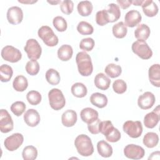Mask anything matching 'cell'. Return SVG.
<instances>
[{"label":"cell","mask_w":160,"mask_h":160,"mask_svg":"<svg viewBox=\"0 0 160 160\" xmlns=\"http://www.w3.org/2000/svg\"><path fill=\"white\" fill-rule=\"evenodd\" d=\"M78 72L82 76H90L93 71L92 63L90 56L86 52H79L76 57Z\"/></svg>","instance_id":"cell-1"},{"label":"cell","mask_w":160,"mask_h":160,"mask_svg":"<svg viewBox=\"0 0 160 160\" xmlns=\"http://www.w3.org/2000/svg\"><path fill=\"white\" fill-rule=\"evenodd\" d=\"M78 152L82 156H89L94 152V147L91 138L86 134L78 136L74 140Z\"/></svg>","instance_id":"cell-2"},{"label":"cell","mask_w":160,"mask_h":160,"mask_svg":"<svg viewBox=\"0 0 160 160\" xmlns=\"http://www.w3.org/2000/svg\"><path fill=\"white\" fill-rule=\"evenodd\" d=\"M48 99L51 108L55 111L60 110L65 106V98L62 91L59 89H51L48 92Z\"/></svg>","instance_id":"cell-3"},{"label":"cell","mask_w":160,"mask_h":160,"mask_svg":"<svg viewBox=\"0 0 160 160\" xmlns=\"http://www.w3.org/2000/svg\"><path fill=\"white\" fill-rule=\"evenodd\" d=\"M38 34L39 38L48 46L54 47L58 44V38L48 26H41L38 31Z\"/></svg>","instance_id":"cell-4"},{"label":"cell","mask_w":160,"mask_h":160,"mask_svg":"<svg viewBox=\"0 0 160 160\" xmlns=\"http://www.w3.org/2000/svg\"><path fill=\"white\" fill-rule=\"evenodd\" d=\"M132 52L142 59H149L152 56V51L148 44L144 41L137 40L132 44Z\"/></svg>","instance_id":"cell-5"},{"label":"cell","mask_w":160,"mask_h":160,"mask_svg":"<svg viewBox=\"0 0 160 160\" xmlns=\"http://www.w3.org/2000/svg\"><path fill=\"white\" fill-rule=\"evenodd\" d=\"M28 58L31 60L39 59L42 52V48L39 42L34 39H29L27 41L24 48Z\"/></svg>","instance_id":"cell-6"},{"label":"cell","mask_w":160,"mask_h":160,"mask_svg":"<svg viewBox=\"0 0 160 160\" xmlns=\"http://www.w3.org/2000/svg\"><path fill=\"white\" fill-rule=\"evenodd\" d=\"M123 131L131 138H138L142 132V126L139 121H127L123 124Z\"/></svg>","instance_id":"cell-7"},{"label":"cell","mask_w":160,"mask_h":160,"mask_svg":"<svg viewBox=\"0 0 160 160\" xmlns=\"http://www.w3.org/2000/svg\"><path fill=\"white\" fill-rule=\"evenodd\" d=\"M2 58L8 62L14 63L21 60L22 54L21 51L12 46H6L1 50Z\"/></svg>","instance_id":"cell-8"},{"label":"cell","mask_w":160,"mask_h":160,"mask_svg":"<svg viewBox=\"0 0 160 160\" xmlns=\"http://www.w3.org/2000/svg\"><path fill=\"white\" fill-rule=\"evenodd\" d=\"M24 136L22 134L17 132L6 138L4 141V147L9 151L17 150L23 143Z\"/></svg>","instance_id":"cell-9"},{"label":"cell","mask_w":160,"mask_h":160,"mask_svg":"<svg viewBox=\"0 0 160 160\" xmlns=\"http://www.w3.org/2000/svg\"><path fill=\"white\" fill-rule=\"evenodd\" d=\"M124 154L129 159H140L144 157L145 151L140 146L130 144L124 148Z\"/></svg>","instance_id":"cell-10"},{"label":"cell","mask_w":160,"mask_h":160,"mask_svg":"<svg viewBox=\"0 0 160 160\" xmlns=\"http://www.w3.org/2000/svg\"><path fill=\"white\" fill-rule=\"evenodd\" d=\"M14 128V122L11 115L7 110L0 111V130L2 133H8L11 131Z\"/></svg>","instance_id":"cell-11"},{"label":"cell","mask_w":160,"mask_h":160,"mask_svg":"<svg viewBox=\"0 0 160 160\" xmlns=\"http://www.w3.org/2000/svg\"><path fill=\"white\" fill-rule=\"evenodd\" d=\"M6 16L10 24L16 25L22 22L23 19V12L19 7L12 6L8 9Z\"/></svg>","instance_id":"cell-12"},{"label":"cell","mask_w":160,"mask_h":160,"mask_svg":"<svg viewBox=\"0 0 160 160\" xmlns=\"http://www.w3.org/2000/svg\"><path fill=\"white\" fill-rule=\"evenodd\" d=\"M156 101L155 96L149 91H146L140 95L138 99V105L142 109H149L151 108Z\"/></svg>","instance_id":"cell-13"},{"label":"cell","mask_w":160,"mask_h":160,"mask_svg":"<svg viewBox=\"0 0 160 160\" xmlns=\"http://www.w3.org/2000/svg\"><path fill=\"white\" fill-rule=\"evenodd\" d=\"M159 106H158L152 112L146 114L144 118V126L149 129L154 128L160 119Z\"/></svg>","instance_id":"cell-14"},{"label":"cell","mask_w":160,"mask_h":160,"mask_svg":"<svg viewBox=\"0 0 160 160\" xmlns=\"http://www.w3.org/2000/svg\"><path fill=\"white\" fill-rule=\"evenodd\" d=\"M142 16L137 10H131L128 11L124 16V22L126 26L133 28L138 25L141 21Z\"/></svg>","instance_id":"cell-15"},{"label":"cell","mask_w":160,"mask_h":160,"mask_svg":"<svg viewBox=\"0 0 160 160\" xmlns=\"http://www.w3.org/2000/svg\"><path fill=\"white\" fill-rule=\"evenodd\" d=\"M104 11L108 23L117 21L121 16V11L119 6L114 3L109 4L107 8L104 9Z\"/></svg>","instance_id":"cell-16"},{"label":"cell","mask_w":160,"mask_h":160,"mask_svg":"<svg viewBox=\"0 0 160 160\" xmlns=\"http://www.w3.org/2000/svg\"><path fill=\"white\" fill-rule=\"evenodd\" d=\"M40 120V115L34 109H29L27 110L24 115V121L25 123L30 127L36 126L39 123Z\"/></svg>","instance_id":"cell-17"},{"label":"cell","mask_w":160,"mask_h":160,"mask_svg":"<svg viewBox=\"0 0 160 160\" xmlns=\"http://www.w3.org/2000/svg\"><path fill=\"white\" fill-rule=\"evenodd\" d=\"M148 76L150 82L157 88L160 87V66L159 64L152 65L148 71Z\"/></svg>","instance_id":"cell-18"},{"label":"cell","mask_w":160,"mask_h":160,"mask_svg":"<svg viewBox=\"0 0 160 160\" xmlns=\"http://www.w3.org/2000/svg\"><path fill=\"white\" fill-rule=\"evenodd\" d=\"M81 120L88 124H90L98 118L99 114L97 111L91 108H86L81 110L80 112Z\"/></svg>","instance_id":"cell-19"},{"label":"cell","mask_w":160,"mask_h":160,"mask_svg":"<svg viewBox=\"0 0 160 160\" xmlns=\"http://www.w3.org/2000/svg\"><path fill=\"white\" fill-rule=\"evenodd\" d=\"M78 119L77 113L72 109H68L64 111L61 116L62 124L66 127L73 126Z\"/></svg>","instance_id":"cell-20"},{"label":"cell","mask_w":160,"mask_h":160,"mask_svg":"<svg viewBox=\"0 0 160 160\" xmlns=\"http://www.w3.org/2000/svg\"><path fill=\"white\" fill-rule=\"evenodd\" d=\"M141 6L143 12L148 17H154L158 12V7L152 0H144Z\"/></svg>","instance_id":"cell-21"},{"label":"cell","mask_w":160,"mask_h":160,"mask_svg":"<svg viewBox=\"0 0 160 160\" xmlns=\"http://www.w3.org/2000/svg\"><path fill=\"white\" fill-rule=\"evenodd\" d=\"M94 82L97 88L105 91L109 88L111 80L104 73L100 72L96 75Z\"/></svg>","instance_id":"cell-22"},{"label":"cell","mask_w":160,"mask_h":160,"mask_svg":"<svg viewBox=\"0 0 160 160\" xmlns=\"http://www.w3.org/2000/svg\"><path fill=\"white\" fill-rule=\"evenodd\" d=\"M91 104L98 108H103L108 104V98L106 95L100 92H94L90 97Z\"/></svg>","instance_id":"cell-23"},{"label":"cell","mask_w":160,"mask_h":160,"mask_svg":"<svg viewBox=\"0 0 160 160\" xmlns=\"http://www.w3.org/2000/svg\"><path fill=\"white\" fill-rule=\"evenodd\" d=\"M150 33L149 26L145 24H141L134 31V36L138 40L145 41L149 38Z\"/></svg>","instance_id":"cell-24"},{"label":"cell","mask_w":160,"mask_h":160,"mask_svg":"<svg viewBox=\"0 0 160 160\" xmlns=\"http://www.w3.org/2000/svg\"><path fill=\"white\" fill-rule=\"evenodd\" d=\"M97 149L99 154L103 158H109L112 154V146L104 140L99 141L98 142Z\"/></svg>","instance_id":"cell-25"},{"label":"cell","mask_w":160,"mask_h":160,"mask_svg":"<svg viewBox=\"0 0 160 160\" xmlns=\"http://www.w3.org/2000/svg\"><path fill=\"white\" fill-rule=\"evenodd\" d=\"M73 50L68 44L62 45L58 50V57L62 61H68L72 56Z\"/></svg>","instance_id":"cell-26"},{"label":"cell","mask_w":160,"mask_h":160,"mask_svg":"<svg viewBox=\"0 0 160 160\" xmlns=\"http://www.w3.org/2000/svg\"><path fill=\"white\" fill-rule=\"evenodd\" d=\"M28 86V79L22 75L16 76L12 82V87L18 92H23L27 89Z\"/></svg>","instance_id":"cell-27"},{"label":"cell","mask_w":160,"mask_h":160,"mask_svg":"<svg viewBox=\"0 0 160 160\" xmlns=\"http://www.w3.org/2000/svg\"><path fill=\"white\" fill-rule=\"evenodd\" d=\"M159 142L158 135L153 132H149L146 133L142 139V142L148 148H152L156 147Z\"/></svg>","instance_id":"cell-28"},{"label":"cell","mask_w":160,"mask_h":160,"mask_svg":"<svg viewBox=\"0 0 160 160\" xmlns=\"http://www.w3.org/2000/svg\"><path fill=\"white\" fill-rule=\"evenodd\" d=\"M77 9L78 13L81 16L85 17L88 16L91 14L93 9V6L91 2L89 1H82L78 3Z\"/></svg>","instance_id":"cell-29"},{"label":"cell","mask_w":160,"mask_h":160,"mask_svg":"<svg viewBox=\"0 0 160 160\" xmlns=\"http://www.w3.org/2000/svg\"><path fill=\"white\" fill-rule=\"evenodd\" d=\"M71 93L76 98H81L86 96L88 89L86 86L81 82H76L71 86Z\"/></svg>","instance_id":"cell-30"},{"label":"cell","mask_w":160,"mask_h":160,"mask_svg":"<svg viewBox=\"0 0 160 160\" xmlns=\"http://www.w3.org/2000/svg\"><path fill=\"white\" fill-rule=\"evenodd\" d=\"M112 31L113 35L116 38L121 39L126 36L128 32V29L124 23L121 21L112 26Z\"/></svg>","instance_id":"cell-31"},{"label":"cell","mask_w":160,"mask_h":160,"mask_svg":"<svg viewBox=\"0 0 160 160\" xmlns=\"http://www.w3.org/2000/svg\"><path fill=\"white\" fill-rule=\"evenodd\" d=\"M46 79L51 85H58L61 80L59 73L54 69H49L46 72Z\"/></svg>","instance_id":"cell-32"},{"label":"cell","mask_w":160,"mask_h":160,"mask_svg":"<svg viewBox=\"0 0 160 160\" xmlns=\"http://www.w3.org/2000/svg\"><path fill=\"white\" fill-rule=\"evenodd\" d=\"M13 74L12 68L8 64H2L0 66V79L6 82L10 81Z\"/></svg>","instance_id":"cell-33"},{"label":"cell","mask_w":160,"mask_h":160,"mask_svg":"<svg viewBox=\"0 0 160 160\" xmlns=\"http://www.w3.org/2000/svg\"><path fill=\"white\" fill-rule=\"evenodd\" d=\"M104 71L109 77L111 78H115L121 75L122 72V68L119 65L111 63L106 66Z\"/></svg>","instance_id":"cell-34"},{"label":"cell","mask_w":160,"mask_h":160,"mask_svg":"<svg viewBox=\"0 0 160 160\" xmlns=\"http://www.w3.org/2000/svg\"><path fill=\"white\" fill-rule=\"evenodd\" d=\"M22 156L24 160H34L38 156V150L33 146H27L23 149Z\"/></svg>","instance_id":"cell-35"},{"label":"cell","mask_w":160,"mask_h":160,"mask_svg":"<svg viewBox=\"0 0 160 160\" xmlns=\"http://www.w3.org/2000/svg\"><path fill=\"white\" fill-rule=\"evenodd\" d=\"M77 30L82 35H90L94 32L92 26L86 21L79 22L77 26Z\"/></svg>","instance_id":"cell-36"},{"label":"cell","mask_w":160,"mask_h":160,"mask_svg":"<svg viewBox=\"0 0 160 160\" xmlns=\"http://www.w3.org/2000/svg\"><path fill=\"white\" fill-rule=\"evenodd\" d=\"M26 99L30 104L36 106L41 102L42 97L41 94L38 91L32 90L27 93Z\"/></svg>","instance_id":"cell-37"},{"label":"cell","mask_w":160,"mask_h":160,"mask_svg":"<svg viewBox=\"0 0 160 160\" xmlns=\"http://www.w3.org/2000/svg\"><path fill=\"white\" fill-rule=\"evenodd\" d=\"M52 24L55 29L59 32H64L67 29L68 24L62 16H56L52 20Z\"/></svg>","instance_id":"cell-38"},{"label":"cell","mask_w":160,"mask_h":160,"mask_svg":"<svg viewBox=\"0 0 160 160\" xmlns=\"http://www.w3.org/2000/svg\"><path fill=\"white\" fill-rule=\"evenodd\" d=\"M10 109L14 115L20 116L26 110V104L22 101H16L11 104Z\"/></svg>","instance_id":"cell-39"},{"label":"cell","mask_w":160,"mask_h":160,"mask_svg":"<svg viewBox=\"0 0 160 160\" xmlns=\"http://www.w3.org/2000/svg\"><path fill=\"white\" fill-rule=\"evenodd\" d=\"M25 69L28 74L31 76H35L39 71V62L36 60H31L26 63Z\"/></svg>","instance_id":"cell-40"},{"label":"cell","mask_w":160,"mask_h":160,"mask_svg":"<svg viewBox=\"0 0 160 160\" xmlns=\"http://www.w3.org/2000/svg\"><path fill=\"white\" fill-rule=\"evenodd\" d=\"M95 42L92 38H86L82 39L79 43V48L81 49L86 51H91L94 48Z\"/></svg>","instance_id":"cell-41"},{"label":"cell","mask_w":160,"mask_h":160,"mask_svg":"<svg viewBox=\"0 0 160 160\" xmlns=\"http://www.w3.org/2000/svg\"><path fill=\"white\" fill-rule=\"evenodd\" d=\"M112 89L117 94H123L127 89V84L122 79H117L113 82Z\"/></svg>","instance_id":"cell-42"},{"label":"cell","mask_w":160,"mask_h":160,"mask_svg":"<svg viewBox=\"0 0 160 160\" xmlns=\"http://www.w3.org/2000/svg\"><path fill=\"white\" fill-rule=\"evenodd\" d=\"M114 128V127L113 126L112 122L110 121H101L99 127V132H101L104 136H106L111 132V131Z\"/></svg>","instance_id":"cell-43"},{"label":"cell","mask_w":160,"mask_h":160,"mask_svg":"<svg viewBox=\"0 0 160 160\" xmlns=\"http://www.w3.org/2000/svg\"><path fill=\"white\" fill-rule=\"evenodd\" d=\"M60 9L62 13L69 15L72 13L74 9V3L70 0H64L61 2Z\"/></svg>","instance_id":"cell-44"},{"label":"cell","mask_w":160,"mask_h":160,"mask_svg":"<svg viewBox=\"0 0 160 160\" xmlns=\"http://www.w3.org/2000/svg\"><path fill=\"white\" fill-rule=\"evenodd\" d=\"M105 137L108 141L111 142H116L120 140L121 135L119 131L117 128H114L111 131V132Z\"/></svg>","instance_id":"cell-45"},{"label":"cell","mask_w":160,"mask_h":160,"mask_svg":"<svg viewBox=\"0 0 160 160\" xmlns=\"http://www.w3.org/2000/svg\"><path fill=\"white\" fill-rule=\"evenodd\" d=\"M96 22L99 26H104L108 23L105 14L104 9L99 11L96 14Z\"/></svg>","instance_id":"cell-46"},{"label":"cell","mask_w":160,"mask_h":160,"mask_svg":"<svg viewBox=\"0 0 160 160\" xmlns=\"http://www.w3.org/2000/svg\"><path fill=\"white\" fill-rule=\"evenodd\" d=\"M101 121L99 118L93 121L92 122L88 124V128L89 131L92 134H98L99 133V127Z\"/></svg>","instance_id":"cell-47"},{"label":"cell","mask_w":160,"mask_h":160,"mask_svg":"<svg viewBox=\"0 0 160 160\" xmlns=\"http://www.w3.org/2000/svg\"><path fill=\"white\" fill-rule=\"evenodd\" d=\"M116 2L118 5L123 9L128 8L132 4L131 1L129 0H117Z\"/></svg>","instance_id":"cell-48"},{"label":"cell","mask_w":160,"mask_h":160,"mask_svg":"<svg viewBox=\"0 0 160 160\" xmlns=\"http://www.w3.org/2000/svg\"><path fill=\"white\" fill-rule=\"evenodd\" d=\"M144 0H135V1H131V2L134 6H141Z\"/></svg>","instance_id":"cell-49"},{"label":"cell","mask_w":160,"mask_h":160,"mask_svg":"<svg viewBox=\"0 0 160 160\" xmlns=\"http://www.w3.org/2000/svg\"><path fill=\"white\" fill-rule=\"evenodd\" d=\"M19 2L23 3V4H33L37 2V1H18Z\"/></svg>","instance_id":"cell-50"},{"label":"cell","mask_w":160,"mask_h":160,"mask_svg":"<svg viewBox=\"0 0 160 160\" xmlns=\"http://www.w3.org/2000/svg\"><path fill=\"white\" fill-rule=\"evenodd\" d=\"M48 2L52 5H56L58 3H60L61 1H48Z\"/></svg>","instance_id":"cell-51"}]
</instances>
